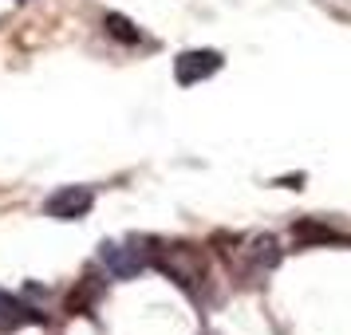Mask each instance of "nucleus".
I'll return each mask as SVG.
<instances>
[{
    "label": "nucleus",
    "instance_id": "6e6552de",
    "mask_svg": "<svg viewBox=\"0 0 351 335\" xmlns=\"http://www.w3.org/2000/svg\"><path fill=\"white\" fill-rule=\"evenodd\" d=\"M280 186H288V190H300V186H304V174H296V177H285Z\"/></svg>",
    "mask_w": 351,
    "mask_h": 335
},
{
    "label": "nucleus",
    "instance_id": "39448f33",
    "mask_svg": "<svg viewBox=\"0 0 351 335\" xmlns=\"http://www.w3.org/2000/svg\"><path fill=\"white\" fill-rule=\"evenodd\" d=\"M24 323H44V316L0 288V332H12V327H24Z\"/></svg>",
    "mask_w": 351,
    "mask_h": 335
},
{
    "label": "nucleus",
    "instance_id": "20e7f679",
    "mask_svg": "<svg viewBox=\"0 0 351 335\" xmlns=\"http://www.w3.org/2000/svg\"><path fill=\"white\" fill-rule=\"evenodd\" d=\"M292 240L300 249H308V245H351L343 233H335L332 225H319L316 217H304V221L292 225Z\"/></svg>",
    "mask_w": 351,
    "mask_h": 335
},
{
    "label": "nucleus",
    "instance_id": "f257e3e1",
    "mask_svg": "<svg viewBox=\"0 0 351 335\" xmlns=\"http://www.w3.org/2000/svg\"><path fill=\"white\" fill-rule=\"evenodd\" d=\"M221 51L213 48H197V51H182L174 60V79L182 83V87H193V83L209 79V75H217L221 71Z\"/></svg>",
    "mask_w": 351,
    "mask_h": 335
},
{
    "label": "nucleus",
    "instance_id": "7ed1b4c3",
    "mask_svg": "<svg viewBox=\"0 0 351 335\" xmlns=\"http://www.w3.org/2000/svg\"><path fill=\"white\" fill-rule=\"evenodd\" d=\"M99 256H103L107 272H111V276H119V280H130V276H138V272L146 269L143 249H134V245H114V240H107Z\"/></svg>",
    "mask_w": 351,
    "mask_h": 335
},
{
    "label": "nucleus",
    "instance_id": "423d86ee",
    "mask_svg": "<svg viewBox=\"0 0 351 335\" xmlns=\"http://www.w3.org/2000/svg\"><path fill=\"white\" fill-rule=\"evenodd\" d=\"M249 260H253V269H276L280 264V249H276V237H256L249 245Z\"/></svg>",
    "mask_w": 351,
    "mask_h": 335
},
{
    "label": "nucleus",
    "instance_id": "f03ea898",
    "mask_svg": "<svg viewBox=\"0 0 351 335\" xmlns=\"http://www.w3.org/2000/svg\"><path fill=\"white\" fill-rule=\"evenodd\" d=\"M91 206H95V193L87 186H64L44 201V213L56 217V221H80V217H87Z\"/></svg>",
    "mask_w": 351,
    "mask_h": 335
},
{
    "label": "nucleus",
    "instance_id": "0eeeda50",
    "mask_svg": "<svg viewBox=\"0 0 351 335\" xmlns=\"http://www.w3.org/2000/svg\"><path fill=\"white\" fill-rule=\"evenodd\" d=\"M103 24H107V32H111L119 44H138V40H143V32L134 28V20L119 16V12H107V20H103Z\"/></svg>",
    "mask_w": 351,
    "mask_h": 335
}]
</instances>
